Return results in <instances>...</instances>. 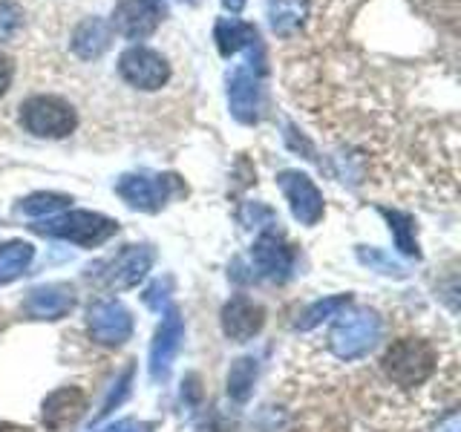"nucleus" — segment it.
<instances>
[{"mask_svg": "<svg viewBox=\"0 0 461 432\" xmlns=\"http://www.w3.org/2000/svg\"><path fill=\"white\" fill-rule=\"evenodd\" d=\"M0 432H14V429H12L9 424H4V421H0Z\"/></svg>", "mask_w": 461, "mask_h": 432, "instance_id": "nucleus-33", "label": "nucleus"}, {"mask_svg": "<svg viewBox=\"0 0 461 432\" xmlns=\"http://www.w3.org/2000/svg\"><path fill=\"white\" fill-rule=\"evenodd\" d=\"M280 191L285 194L288 205H292L294 220L303 225H317L323 216V194L317 191V184L300 170H283L277 176Z\"/></svg>", "mask_w": 461, "mask_h": 432, "instance_id": "nucleus-8", "label": "nucleus"}, {"mask_svg": "<svg viewBox=\"0 0 461 432\" xmlns=\"http://www.w3.org/2000/svg\"><path fill=\"white\" fill-rule=\"evenodd\" d=\"M381 213L386 216V222H389V230H393V237H395V245H398V251L401 254H407V256H418V242L412 237V216L410 213H401V211H389V208H381Z\"/></svg>", "mask_w": 461, "mask_h": 432, "instance_id": "nucleus-23", "label": "nucleus"}, {"mask_svg": "<svg viewBox=\"0 0 461 432\" xmlns=\"http://www.w3.org/2000/svg\"><path fill=\"white\" fill-rule=\"evenodd\" d=\"M35 256V248L29 242H9L0 248V285L18 280L21 274L29 268Z\"/></svg>", "mask_w": 461, "mask_h": 432, "instance_id": "nucleus-19", "label": "nucleus"}, {"mask_svg": "<svg viewBox=\"0 0 461 432\" xmlns=\"http://www.w3.org/2000/svg\"><path fill=\"white\" fill-rule=\"evenodd\" d=\"M69 202H72V199L64 196V194H32V196H26V199L21 202L18 211L26 213V216H52L55 211L67 208Z\"/></svg>", "mask_w": 461, "mask_h": 432, "instance_id": "nucleus-24", "label": "nucleus"}, {"mask_svg": "<svg viewBox=\"0 0 461 432\" xmlns=\"http://www.w3.org/2000/svg\"><path fill=\"white\" fill-rule=\"evenodd\" d=\"M384 374L401 389H415L432 378V372L438 366V352L429 340L421 338H401L386 349Z\"/></svg>", "mask_w": 461, "mask_h": 432, "instance_id": "nucleus-1", "label": "nucleus"}, {"mask_svg": "<svg viewBox=\"0 0 461 432\" xmlns=\"http://www.w3.org/2000/svg\"><path fill=\"white\" fill-rule=\"evenodd\" d=\"M119 72L130 86H136V90H148V93L162 90L170 78L167 61L156 50H148V47L124 50L119 58Z\"/></svg>", "mask_w": 461, "mask_h": 432, "instance_id": "nucleus-6", "label": "nucleus"}, {"mask_svg": "<svg viewBox=\"0 0 461 432\" xmlns=\"http://www.w3.org/2000/svg\"><path fill=\"white\" fill-rule=\"evenodd\" d=\"M86 326H90V338L104 346H122L133 335V317L119 300L95 302L90 309V317H86Z\"/></svg>", "mask_w": 461, "mask_h": 432, "instance_id": "nucleus-9", "label": "nucleus"}, {"mask_svg": "<svg viewBox=\"0 0 461 432\" xmlns=\"http://www.w3.org/2000/svg\"><path fill=\"white\" fill-rule=\"evenodd\" d=\"M110 40H113V26L104 18H86L72 32V50L84 61H93V58H101L110 50Z\"/></svg>", "mask_w": 461, "mask_h": 432, "instance_id": "nucleus-17", "label": "nucleus"}, {"mask_svg": "<svg viewBox=\"0 0 461 432\" xmlns=\"http://www.w3.org/2000/svg\"><path fill=\"white\" fill-rule=\"evenodd\" d=\"M119 194L130 208L156 213L158 208L170 202L176 194H182V182L176 176H148V173H127L115 182Z\"/></svg>", "mask_w": 461, "mask_h": 432, "instance_id": "nucleus-5", "label": "nucleus"}, {"mask_svg": "<svg viewBox=\"0 0 461 432\" xmlns=\"http://www.w3.org/2000/svg\"><path fill=\"white\" fill-rule=\"evenodd\" d=\"M130 381H133V369H127L124 374H122V381L119 383H115V386H119V389H113V392L107 395V400L104 403H101V410H98V418H95V421H101V418H107L115 407H119V403L130 395Z\"/></svg>", "mask_w": 461, "mask_h": 432, "instance_id": "nucleus-27", "label": "nucleus"}, {"mask_svg": "<svg viewBox=\"0 0 461 432\" xmlns=\"http://www.w3.org/2000/svg\"><path fill=\"white\" fill-rule=\"evenodd\" d=\"M340 320L329 331V349L340 360L364 357L381 340V317L375 311L338 314Z\"/></svg>", "mask_w": 461, "mask_h": 432, "instance_id": "nucleus-3", "label": "nucleus"}, {"mask_svg": "<svg viewBox=\"0 0 461 432\" xmlns=\"http://www.w3.org/2000/svg\"><path fill=\"white\" fill-rule=\"evenodd\" d=\"M76 306V297H72V288L52 283V285H41L35 292H29L26 297V314L38 317V320H61Z\"/></svg>", "mask_w": 461, "mask_h": 432, "instance_id": "nucleus-16", "label": "nucleus"}, {"mask_svg": "<svg viewBox=\"0 0 461 432\" xmlns=\"http://www.w3.org/2000/svg\"><path fill=\"white\" fill-rule=\"evenodd\" d=\"M357 256H360V263H366V266H372V268H378L381 274H386V277H403V268L398 266V263H393L386 254H381V251H375V248H360L357 251Z\"/></svg>", "mask_w": 461, "mask_h": 432, "instance_id": "nucleus-26", "label": "nucleus"}, {"mask_svg": "<svg viewBox=\"0 0 461 432\" xmlns=\"http://www.w3.org/2000/svg\"><path fill=\"white\" fill-rule=\"evenodd\" d=\"M167 6L162 0H119L113 9V29L127 40H144L165 21Z\"/></svg>", "mask_w": 461, "mask_h": 432, "instance_id": "nucleus-7", "label": "nucleus"}, {"mask_svg": "<svg viewBox=\"0 0 461 432\" xmlns=\"http://www.w3.org/2000/svg\"><path fill=\"white\" fill-rule=\"evenodd\" d=\"M23 23V9L12 0H0V43L12 40Z\"/></svg>", "mask_w": 461, "mask_h": 432, "instance_id": "nucleus-25", "label": "nucleus"}, {"mask_svg": "<svg viewBox=\"0 0 461 432\" xmlns=\"http://www.w3.org/2000/svg\"><path fill=\"white\" fill-rule=\"evenodd\" d=\"M251 259H254V268L274 283H283L294 268V251L283 242V237L271 234V230L257 237L251 248Z\"/></svg>", "mask_w": 461, "mask_h": 432, "instance_id": "nucleus-13", "label": "nucleus"}, {"mask_svg": "<svg viewBox=\"0 0 461 432\" xmlns=\"http://www.w3.org/2000/svg\"><path fill=\"white\" fill-rule=\"evenodd\" d=\"M266 323V309L249 297H234L225 302L222 309V331L228 340L234 343H249L259 335V328Z\"/></svg>", "mask_w": 461, "mask_h": 432, "instance_id": "nucleus-12", "label": "nucleus"}, {"mask_svg": "<svg viewBox=\"0 0 461 432\" xmlns=\"http://www.w3.org/2000/svg\"><path fill=\"white\" fill-rule=\"evenodd\" d=\"M84 410H86V395L78 386H64V389H55V392L43 400L41 421L50 432H64L67 427L78 421Z\"/></svg>", "mask_w": 461, "mask_h": 432, "instance_id": "nucleus-14", "label": "nucleus"}, {"mask_svg": "<svg viewBox=\"0 0 461 432\" xmlns=\"http://www.w3.org/2000/svg\"><path fill=\"white\" fill-rule=\"evenodd\" d=\"M32 230L47 237H58L67 242H76L81 248H95V245L107 242L115 230H119V222L110 220V216H101L93 211H72L64 216H50L47 222L32 225Z\"/></svg>", "mask_w": 461, "mask_h": 432, "instance_id": "nucleus-2", "label": "nucleus"}, {"mask_svg": "<svg viewBox=\"0 0 461 432\" xmlns=\"http://www.w3.org/2000/svg\"><path fill=\"white\" fill-rule=\"evenodd\" d=\"M213 38H216V47H220V52L225 58L245 50V47H257V43H259L257 29L251 23L237 21V18H220V21H216Z\"/></svg>", "mask_w": 461, "mask_h": 432, "instance_id": "nucleus-18", "label": "nucleus"}, {"mask_svg": "<svg viewBox=\"0 0 461 432\" xmlns=\"http://www.w3.org/2000/svg\"><path fill=\"white\" fill-rule=\"evenodd\" d=\"M182 338H185V323H182V314L176 309H167L162 323L156 328V338H153V346H150V374L153 381L165 378L173 357H176L179 346H182Z\"/></svg>", "mask_w": 461, "mask_h": 432, "instance_id": "nucleus-11", "label": "nucleus"}, {"mask_svg": "<svg viewBox=\"0 0 461 432\" xmlns=\"http://www.w3.org/2000/svg\"><path fill=\"white\" fill-rule=\"evenodd\" d=\"M21 124L26 133L38 139H64L69 136L78 124V115L64 98L58 95H35L23 101L21 107Z\"/></svg>", "mask_w": 461, "mask_h": 432, "instance_id": "nucleus-4", "label": "nucleus"}, {"mask_svg": "<svg viewBox=\"0 0 461 432\" xmlns=\"http://www.w3.org/2000/svg\"><path fill=\"white\" fill-rule=\"evenodd\" d=\"M222 6L230 12V14H240L245 9V0H222Z\"/></svg>", "mask_w": 461, "mask_h": 432, "instance_id": "nucleus-31", "label": "nucleus"}, {"mask_svg": "<svg viewBox=\"0 0 461 432\" xmlns=\"http://www.w3.org/2000/svg\"><path fill=\"white\" fill-rule=\"evenodd\" d=\"M12 76H14V64L9 61L6 55H0V95H4V93L9 90Z\"/></svg>", "mask_w": 461, "mask_h": 432, "instance_id": "nucleus-29", "label": "nucleus"}, {"mask_svg": "<svg viewBox=\"0 0 461 432\" xmlns=\"http://www.w3.org/2000/svg\"><path fill=\"white\" fill-rule=\"evenodd\" d=\"M228 104L234 119L242 124H257L263 115V86L251 69H234L228 78Z\"/></svg>", "mask_w": 461, "mask_h": 432, "instance_id": "nucleus-10", "label": "nucleus"}, {"mask_svg": "<svg viewBox=\"0 0 461 432\" xmlns=\"http://www.w3.org/2000/svg\"><path fill=\"white\" fill-rule=\"evenodd\" d=\"M133 432H150V427H136Z\"/></svg>", "mask_w": 461, "mask_h": 432, "instance_id": "nucleus-34", "label": "nucleus"}, {"mask_svg": "<svg viewBox=\"0 0 461 432\" xmlns=\"http://www.w3.org/2000/svg\"><path fill=\"white\" fill-rule=\"evenodd\" d=\"M436 432H458V412L456 410H450V415L444 418V421L438 424V429Z\"/></svg>", "mask_w": 461, "mask_h": 432, "instance_id": "nucleus-30", "label": "nucleus"}, {"mask_svg": "<svg viewBox=\"0 0 461 432\" xmlns=\"http://www.w3.org/2000/svg\"><path fill=\"white\" fill-rule=\"evenodd\" d=\"M268 14H271L274 32L292 35L294 29H300V23H303V14H306V0H271Z\"/></svg>", "mask_w": 461, "mask_h": 432, "instance_id": "nucleus-20", "label": "nucleus"}, {"mask_svg": "<svg viewBox=\"0 0 461 432\" xmlns=\"http://www.w3.org/2000/svg\"><path fill=\"white\" fill-rule=\"evenodd\" d=\"M349 302H352V297H349V294H335V297H323V300H317V302H312V306L300 314L297 328L309 331V328H314V326H321L323 320H329V317H338L340 311L349 309Z\"/></svg>", "mask_w": 461, "mask_h": 432, "instance_id": "nucleus-21", "label": "nucleus"}, {"mask_svg": "<svg viewBox=\"0 0 461 432\" xmlns=\"http://www.w3.org/2000/svg\"><path fill=\"white\" fill-rule=\"evenodd\" d=\"M167 283H153L150 288H148V294H144V302H148V306L153 309V311H162L165 309V302H167Z\"/></svg>", "mask_w": 461, "mask_h": 432, "instance_id": "nucleus-28", "label": "nucleus"}, {"mask_svg": "<svg viewBox=\"0 0 461 432\" xmlns=\"http://www.w3.org/2000/svg\"><path fill=\"white\" fill-rule=\"evenodd\" d=\"M153 266V248L148 245H130L127 251L115 256V263L104 274V283L110 288H133L139 280H144V274Z\"/></svg>", "mask_w": 461, "mask_h": 432, "instance_id": "nucleus-15", "label": "nucleus"}, {"mask_svg": "<svg viewBox=\"0 0 461 432\" xmlns=\"http://www.w3.org/2000/svg\"><path fill=\"white\" fill-rule=\"evenodd\" d=\"M254 381H257V360L254 357L234 360L228 369V395L234 400H249Z\"/></svg>", "mask_w": 461, "mask_h": 432, "instance_id": "nucleus-22", "label": "nucleus"}, {"mask_svg": "<svg viewBox=\"0 0 461 432\" xmlns=\"http://www.w3.org/2000/svg\"><path fill=\"white\" fill-rule=\"evenodd\" d=\"M130 427V421H119V424H110V427H104V429H98V432H124Z\"/></svg>", "mask_w": 461, "mask_h": 432, "instance_id": "nucleus-32", "label": "nucleus"}]
</instances>
